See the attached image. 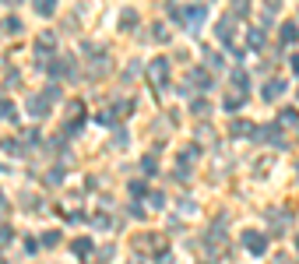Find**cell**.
Masks as SVG:
<instances>
[{"label":"cell","instance_id":"obj_1","mask_svg":"<svg viewBox=\"0 0 299 264\" xmlns=\"http://www.w3.org/2000/svg\"><path fill=\"white\" fill-rule=\"evenodd\" d=\"M243 247H246L253 257H260V254L268 250V236H264V233H253V229H246V233H243Z\"/></svg>","mask_w":299,"mask_h":264},{"label":"cell","instance_id":"obj_2","mask_svg":"<svg viewBox=\"0 0 299 264\" xmlns=\"http://www.w3.org/2000/svg\"><path fill=\"white\" fill-rule=\"evenodd\" d=\"M148 78H152L155 85H166V78H169V60L155 57L152 64H148Z\"/></svg>","mask_w":299,"mask_h":264},{"label":"cell","instance_id":"obj_3","mask_svg":"<svg viewBox=\"0 0 299 264\" xmlns=\"http://www.w3.org/2000/svg\"><path fill=\"white\" fill-rule=\"evenodd\" d=\"M186 78H190V85H194V88H201V92H208V88L215 85V81H211V74H208L204 67H194L190 74H186Z\"/></svg>","mask_w":299,"mask_h":264},{"label":"cell","instance_id":"obj_4","mask_svg":"<svg viewBox=\"0 0 299 264\" xmlns=\"http://www.w3.org/2000/svg\"><path fill=\"white\" fill-rule=\"evenodd\" d=\"M233 32H236V18H222V21L215 25V35H218V39L226 43V46L233 43Z\"/></svg>","mask_w":299,"mask_h":264},{"label":"cell","instance_id":"obj_5","mask_svg":"<svg viewBox=\"0 0 299 264\" xmlns=\"http://www.w3.org/2000/svg\"><path fill=\"white\" fill-rule=\"evenodd\" d=\"M46 102H50V95H46V92H43V95H32V99H28V113H32L35 120L50 113V106H46Z\"/></svg>","mask_w":299,"mask_h":264},{"label":"cell","instance_id":"obj_6","mask_svg":"<svg viewBox=\"0 0 299 264\" xmlns=\"http://www.w3.org/2000/svg\"><path fill=\"white\" fill-rule=\"evenodd\" d=\"M201 21H204V7H201V4H197V7H186V28L197 32V28H201Z\"/></svg>","mask_w":299,"mask_h":264},{"label":"cell","instance_id":"obj_7","mask_svg":"<svg viewBox=\"0 0 299 264\" xmlns=\"http://www.w3.org/2000/svg\"><path fill=\"white\" fill-rule=\"evenodd\" d=\"M246 46L250 50H264V28H246Z\"/></svg>","mask_w":299,"mask_h":264},{"label":"cell","instance_id":"obj_8","mask_svg":"<svg viewBox=\"0 0 299 264\" xmlns=\"http://www.w3.org/2000/svg\"><path fill=\"white\" fill-rule=\"evenodd\" d=\"M278 95H285V81L282 78H275V81H268L264 85V99L271 102V99H278Z\"/></svg>","mask_w":299,"mask_h":264},{"label":"cell","instance_id":"obj_9","mask_svg":"<svg viewBox=\"0 0 299 264\" xmlns=\"http://www.w3.org/2000/svg\"><path fill=\"white\" fill-rule=\"evenodd\" d=\"M243 99H246V92H239V88H233V92L226 95V109H229V113H236V109L243 106Z\"/></svg>","mask_w":299,"mask_h":264},{"label":"cell","instance_id":"obj_10","mask_svg":"<svg viewBox=\"0 0 299 264\" xmlns=\"http://www.w3.org/2000/svg\"><path fill=\"white\" fill-rule=\"evenodd\" d=\"M296 39H299V28H296V21H285V25H282V43H285V46H292Z\"/></svg>","mask_w":299,"mask_h":264},{"label":"cell","instance_id":"obj_11","mask_svg":"<svg viewBox=\"0 0 299 264\" xmlns=\"http://www.w3.org/2000/svg\"><path fill=\"white\" fill-rule=\"evenodd\" d=\"M233 88L250 92V78H246V70H233Z\"/></svg>","mask_w":299,"mask_h":264},{"label":"cell","instance_id":"obj_12","mask_svg":"<svg viewBox=\"0 0 299 264\" xmlns=\"http://www.w3.org/2000/svg\"><path fill=\"white\" fill-rule=\"evenodd\" d=\"M70 250L78 254V257H88V250H92V240H74V243H70Z\"/></svg>","mask_w":299,"mask_h":264},{"label":"cell","instance_id":"obj_13","mask_svg":"<svg viewBox=\"0 0 299 264\" xmlns=\"http://www.w3.org/2000/svg\"><path fill=\"white\" fill-rule=\"evenodd\" d=\"M35 11H39L43 18H46V14H53V11H57V0H35Z\"/></svg>","mask_w":299,"mask_h":264},{"label":"cell","instance_id":"obj_14","mask_svg":"<svg viewBox=\"0 0 299 264\" xmlns=\"http://www.w3.org/2000/svg\"><path fill=\"white\" fill-rule=\"evenodd\" d=\"M190 109L197 113V117H208V109H211V102H208V99H194V102H190Z\"/></svg>","mask_w":299,"mask_h":264},{"label":"cell","instance_id":"obj_15","mask_svg":"<svg viewBox=\"0 0 299 264\" xmlns=\"http://www.w3.org/2000/svg\"><path fill=\"white\" fill-rule=\"evenodd\" d=\"M0 120H14V106L7 99H0Z\"/></svg>","mask_w":299,"mask_h":264},{"label":"cell","instance_id":"obj_16","mask_svg":"<svg viewBox=\"0 0 299 264\" xmlns=\"http://www.w3.org/2000/svg\"><path fill=\"white\" fill-rule=\"evenodd\" d=\"M233 14H250V0H233Z\"/></svg>","mask_w":299,"mask_h":264},{"label":"cell","instance_id":"obj_17","mask_svg":"<svg viewBox=\"0 0 299 264\" xmlns=\"http://www.w3.org/2000/svg\"><path fill=\"white\" fill-rule=\"evenodd\" d=\"M141 173H144V176H152V173H155V159H152V155L141 159Z\"/></svg>","mask_w":299,"mask_h":264},{"label":"cell","instance_id":"obj_18","mask_svg":"<svg viewBox=\"0 0 299 264\" xmlns=\"http://www.w3.org/2000/svg\"><path fill=\"white\" fill-rule=\"evenodd\" d=\"M137 25V14L134 11H123V28H134Z\"/></svg>","mask_w":299,"mask_h":264},{"label":"cell","instance_id":"obj_19","mask_svg":"<svg viewBox=\"0 0 299 264\" xmlns=\"http://www.w3.org/2000/svg\"><path fill=\"white\" fill-rule=\"evenodd\" d=\"M144 194V183H130V198H141Z\"/></svg>","mask_w":299,"mask_h":264},{"label":"cell","instance_id":"obj_20","mask_svg":"<svg viewBox=\"0 0 299 264\" xmlns=\"http://www.w3.org/2000/svg\"><path fill=\"white\" fill-rule=\"evenodd\" d=\"M57 240H60V233H46V236H43V243H46V247H53Z\"/></svg>","mask_w":299,"mask_h":264},{"label":"cell","instance_id":"obj_21","mask_svg":"<svg viewBox=\"0 0 299 264\" xmlns=\"http://www.w3.org/2000/svg\"><path fill=\"white\" fill-rule=\"evenodd\" d=\"M7 240H11V233H7V229H4V225H0V247H4V243H7Z\"/></svg>","mask_w":299,"mask_h":264},{"label":"cell","instance_id":"obj_22","mask_svg":"<svg viewBox=\"0 0 299 264\" xmlns=\"http://www.w3.org/2000/svg\"><path fill=\"white\" fill-rule=\"evenodd\" d=\"M292 70H296V74H299V57H292Z\"/></svg>","mask_w":299,"mask_h":264},{"label":"cell","instance_id":"obj_23","mask_svg":"<svg viewBox=\"0 0 299 264\" xmlns=\"http://www.w3.org/2000/svg\"><path fill=\"white\" fill-rule=\"evenodd\" d=\"M4 4H14V0H4Z\"/></svg>","mask_w":299,"mask_h":264},{"label":"cell","instance_id":"obj_24","mask_svg":"<svg viewBox=\"0 0 299 264\" xmlns=\"http://www.w3.org/2000/svg\"><path fill=\"white\" fill-rule=\"evenodd\" d=\"M0 204H4V198H0Z\"/></svg>","mask_w":299,"mask_h":264},{"label":"cell","instance_id":"obj_25","mask_svg":"<svg viewBox=\"0 0 299 264\" xmlns=\"http://www.w3.org/2000/svg\"><path fill=\"white\" fill-rule=\"evenodd\" d=\"M204 4H208V0H204Z\"/></svg>","mask_w":299,"mask_h":264}]
</instances>
